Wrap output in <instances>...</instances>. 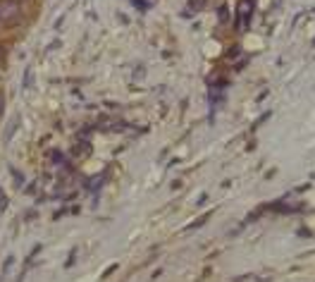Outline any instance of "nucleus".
<instances>
[{
  "label": "nucleus",
  "instance_id": "f257e3e1",
  "mask_svg": "<svg viewBox=\"0 0 315 282\" xmlns=\"http://www.w3.org/2000/svg\"><path fill=\"white\" fill-rule=\"evenodd\" d=\"M19 12L17 2H12V0H7V2H0V19H12L15 15Z\"/></svg>",
  "mask_w": 315,
  "mask_h": 282
},
{
  "label": "nucleus",
  "instance_id": "f03ea898",
  "mask_svg": "<svg viewBox=\"0 0 315 282\" xmlns=\"http://www.w3.org/2000/svg\"><path fill=\"white\" fill-rule=\"evenodd\" d=\"M218 19H220V22H227V19H229V7H227V5H220V7H218Z\"/></svg>",
  "mask_w": 315,
  "mask_h": 282
},
{
  "label": "nucleus",
  "instance_id": "20e7f679",
  "mask_svg": "<svg viewBox=\"0 0 315 282\" xmlns=\"http://www.w3.org/2000/svg\"><path fill=\"white\" fill-rule=\"evenodd\" d=\"M2 57H5V51H2V46H0V60H2Z\"/></svg>",
  "mask_w": 315,
  "mask_h": 282
},
{
  "label": "nucleus",
  "instance_id": "7ed1b4c3",
  "mask_svg": "<svg viewBox=\"0 0 315 282\" xmlns=\"http://www.w3.org/2000/svg\"><path fill=\"white\" fill-rule=\"evenodd\" d=\"M0 115H2V94H0Z\"/></svg>",
  "mask_w": 315,
  "mask_h": 282
}]
</instances>
